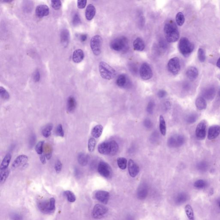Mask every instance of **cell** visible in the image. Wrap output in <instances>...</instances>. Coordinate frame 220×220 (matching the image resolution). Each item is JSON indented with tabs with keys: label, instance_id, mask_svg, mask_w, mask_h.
I'll use <instances>...</instances> for the list:
<instances>
[{
	"label": "cell",
	"instance_id": "cell-60",
	"mask_svg": "<svg viewBox=\"0 0 220 220\" xmlns=\"http://www.w3.org/2000/svg\"><path fill=\"white\" fill-rule=\"evenodd\" d=\"M11 1H3L4 2H6V3L11 2Z\"/></svg>",
	"mask_w": 220,
	"mask_h": 220
},
{
	"label": "cell",
	"instance_id": "cell-13",
	"mask_svg": "<svg viewBox=\"0 0 220 220\" xmlns=\"http://www.w3.org/2000/svg\"><path fill=\"white\" fill-rule=\"evenodd\" d=\"M207 123L205 120H202L198 124L196 130V135L197 138L203 140L206 135Z\"/></svg>",
	"mask_w": 220,
	"mask_h": 220
},
{
	"label": "cell",
	"instance_id": "cell-19",
	"mask_svg": "<svg viewBox=\"0 0 220 220\" xmlns=\"http://www.w3.org/2000/svg\"><path fill=\"white\" fill-rule=\"evenodd\" d=\"M186 74L190 81H194L198 76V70L195 67H190L186 70Z\"/></svg>",
	"mask_w": 220,
	"mask_h": 220
},
{
	"label": "cell",
	"instance_id": "cell-42",
	"mask_svg": "<svg viewBox=\"0 0 220 220\" xmlns=\"http://www.w3.org/2000/svg\"><path fill=\"white\" fill-rule=\"evenodd\" d=\"M198 118V115L196 113H191L186 118V122L189 124L195 123Z\"/></svg>",
	"mask_w": 220,
	"mask_h": 220
},
{
	"label": "cell",
	"instance_id": "cell-4",
	"mask_svg": "<svg viewBox=\"0 0 220 220\" xmlns=\"http://www.w3.org/2000/svg\"><path fill=\"white\" fill-rule=\"evenodd\" d=\"M178 49L181 53L185 57L189 56L194 51L195 45L188 38L183 37L178 44Z\"/></svg>",
	"mask_w": 220,
	"mask_h": 220
},
{
	"label": "cell",
	"instance_id": "cell-41",
	"mask_svg": "<svg viewBox=\"0 0 220 220\" xmlns=\"http://www.w3.org/2000/svg\"><path fill=\"white\" fill-rule=\"evenodd\" d=\"M9 175V170L8 169L1 170L0 174V179H1V183H3L5 181Z\"/></svg>",
	"mask_w": 220,
	"mask_h": 220
},
{
	"label": "cell",
	"instance_id": "cell-31",
	"mask_svg": "<svg viewBox=\"0 0 220 220\" xmlns=\"http://www.w3.org/2000/svg\"><path fill=\"white\" fill-rule=\"evenodd\" d=\"M116 84L120 87H125L127 84V78L124 74H120L117 78Z\"/></svg>",
	"mask_w": 220,
	"mask_h": 220
},
{
	"label": "cell",
	"instance_id": "cell-57",
	"mask_svg": "<svg viewBox=\"0 0 220 220\" xmlns=\"http://www.w3.org/2000/svg\"><path fill=\"white\" fill-rule=\"evenodd\" d=\"M87 36L86 34H81L79 37L80 40H81V42H85L87 40Z\"/></svg>",
	"mask_w": 220,
	"mask_h": 220
},
{
	"label": "cell",
	"instance_id": "cell-32",
	"mask_svg": "<svg viewBox=\"0 0 220 220\" xmlns=\"http://www.w3.org/2000/svg\"><path fill=\"white\" fill-rule=\"evenodd\" d=\"M77 160L81 166H85L88 162V156L84 153H81L78 155Z\"/></svg>",
	"mask_w": 220,
	"mask_h": 220
},
{
	"label": "cell",
	"instance_id": "cell-44",
	"mask_svg": "<svg viewBox=\"0 0 220 220\" xmlns=\"http://www.w3.org/2000/svg\"><path fill=\"white\" fill-rule=\"evenodd\" d=\"M95 144H96V141L93 138H91L88 141V148L89 152H92L94 151L95 148Z\"/></svg>",
	"mask_w": 220,
	"mask_h": 220
},
{
	"label": "cell",
	"instance_id": "cell-33",
	"mask_svg": "<svg viewBox=\"0 0 220 220\" xmlns=\"http://www.w3.org/2000/svg\"><path fill=\"white\" fill-rule=\"evenodd\" d=\"M52 128H53V125L51 123L47 124L44 127L42 131V134L43 136L45 138H48L51 135Z\"/></svg>",
	"mask_w": 220,
	"mask_h": 220
},
{
	"label": "cell",
	"instance_id": "cell-52",
	"mask_svg": "<svg viewBox=\"0 0 220 220\" xmlns=\"http://www.w3.org/2000/svg\"><path fill=\"white\" fill-rule=\"evenodd\" d=\"M87 0H78L77 1V7L80 9L85 8L87 4Z\"/></svg>",
	"mask_w": 220,
	"mask_h": 220
},
{
	"label": "cell",
	"instance_id": "cell-49",
	"mask_svg": "<svg viewBox=\"0 0 220 220\" xmlns=\"http://www.w3.org/2000/svg\"><path fill=\"white\" fill-rule=\"evenodd\" d=\"M56 133L57 135L61 137H63L64 132L63 127L61 124H59L56 128Z\"/></svg>",
	"mask_w": 220,
	"mask_h": 220
},
{
	"label": "cell",
	"instance_id": "cell-12",
	"mask_svg": "<svg viewBox=\"0 0 220 220\" xmlns=\"http://www.w3.org/2000/svg\"><path fill=\"white\" fill-rule=\"evenodd\" d=\"M98 171L102 176L109 178L112 175V169L108 163L105 162L101 161L98 166Z\"/></svg>",
	"mask_w": 220,
	"mask_h": 220
},
{
	"label": "cell",
	"instance_id": "cell-48",
	"mask_svg": "<svg viewBox=\"0 0 220 220\" xmlns=\"http://www.w3.org/2000/svg\"><path fill=\"white\" fill-rule=\"evenodd\" d=\"M81 23V20L78 13H74L72 18V24L76 26L80 24Z\"/></svg>",
	"mask_w": 220,
	"mask_h": 220
},
{
	"label": "cell",
	"instance_id": "cell-22",
	"mask_svg": "<svg viewBox=\"0 0 220 220\" xmlns=\"http://www.w3.org/2000/svg\"><path fill=\"white\" fill-rule=\"evenodd\" d=\"M61 43L64 47L67 46L70 40V33L69 31L66 28L62 30L60 34Z\"/></svg>",
	"mask_w": 220,
	"mask_h": 220
},
{
	"label": "cell",
	"instance_id": "cell-26",
	"mask_svg": "<svg viewBox=\"0 0 220 220\" xmlns=\"http://www.w3.org/2000/svg\"><path fill=\"white\" fill-rule=\"evenodd\" d=\"M188 196L186 193H181L178 194L175 199V202L177 205H181L188 200Z\"/></svg>",
	"mask_w": 220,
	"mask_h": 220
},
{
	"label": "cell",
	"instance_id": "cell-62",
	"mask_svg": "<svg viewBox=\"0 0 220 220\" xmlns=\"http://www.w3.org/2000/svg\"><path fill=\"white\" fill-rule=\"evenodd\" d=\"M219 209H220V202L219 203Z\"/></svg>",
	"mask_w": 220,
	"mask_h": 220
},
{
	"label": "cell",
	"instance_id": "cell-59",
	"mask_svg": "<svg viewBox=\"0 0 220 220\" xmlns=\"http://www.w3.org/2000/svg\"><path fill=\"white\" fill-rule=\"evenodd\" d=\"M216 65H217V66L220 69V57L219 58V59H218V61H217Z\"/></svg>",
	"mask_w": 220,
	"mask_h": 220
},
{
	"label": "cell",
	"instance_id": "cell-15",
	"mask_svg": "<svg viewBox=\"0 0 220 220\" xmlns=\"http://www.w3.org/2000/svg\"><path fill=\"white\" fill-rule=\"evenodd\" d=\"M49 13L50 9L47 5H39L35 9L36 16L40 18L47 16Z\"/></svg>",
	"mask_w": 220,
	"mask_h": 220
},
{
	"label": "cell",
	"instance_id": "cell-56",
	"mask_svg": "<svg viewBox=\"0 0 220 220\" xmlns=\"http://www.w3.org/2000/svg\"><path fill=\"white\" fill-rule=\"evenodd\" d=\"M166 95V92L165 91L163 90H160L158 93V96H159V97L161 98L165 97Z\"/></svg>",
	"mask_w": 220,
	"mask_h": 220
},
{
	"label": "cell",
	"instance_id": "cell-53",
	"mask_svg": "<svg viewBox=\"0 0 220 220\" xmlns=\"http://www.w3.org/2000/svg\"><path fill=\"white\" fill-rule=\"evenodd\" d=\"M33 79L34 81L36 82H38L40 81V74L39 71L36 70L34 73V75H33Z\"/></svg>",
	"mask_w": 220,
	"mask_h": 220
},
{
	"label": "cell",
	"instance_id": "cell-45",
	"mask_svg": "<svg viewBox=\"0 0 220 220\" xmlns=\"http://www.w3.org/2000/svg\"><path fill=\"white\" fill-rule=\"evenodd\" d=\"M0 95L1 98L5 100H7L9 97V93L7 91L2 87H0Z\"/></svg>",
	"mask_w": 220,
	"mask_h": 220
},
{
	"label": "cell",
	"instance_id": "cell-1",
	"mask_svg": "<svg viewBox=\"0 0 220 220\" xmlns=\"http://www.w3.org/2000/svg\"><path fill=\"white\" fill-rule=\"evenodd\" d=\"M164 32L165 39L168 42H176L179 38V33L177 27L173 21H169L165 24Z\"/></svg>",
	"mask_w": 220,
	"mask_h": 220
},
{
	"label": "cell",
	"instance_id": "cell-24",
	"mask_svg": "<svg viewBox=\"0 0 220 220\" xmlns=\"http://www.w3.org/2000/svg\"><path fill=\"white\" fill-rule=\"evenodd\" d=\"M95 8L94 6L92 4H89L87 7L85 12V16L88 20H91L95 15Z\"/></svg>",
	"mask_w": 220,
	"mask_h": 220
},
{
	"label": "cell",
	"instance_id": "cell-35",
	"mask_svg": "<svg viewBox=\"0 0 220 220\" xmlns=\"http://www.w3.org/2000/svg\"><path fill=\"white\" fill-rule=\"evenodd\" d=\"M166 124L164 117L162 115L160 117V130L162 135L165 136L166 134Z\"/></svg>",
	"mask_w": 220,
	"mask_h": 220
},
{
	"label": "cell",
	"instance_id": "cell-58",
	"mask_svg": "<svg viewBox=\"0 0 220 220\" xmlns=\"http://www.w3.org/2000/svg\"><path fill=\"white\" fill-rule=\"evenodd\" d=\"M45 157L44 155L43 154L40 155V160L43 164H45L46 163Z\"/></svg>",
	"mask_w": 220,
	"mask_h": 220
},
{
	"label": "cell",
	"instance_id": "cell-43",
	"mask_svg": "<svg viewBox=\"0 0 220 220\" xmlns=\"http://www.w3.org/2000/svg\"><path fill=\"white\" fill-rule=\"evenodd\" d=\"M198 58L201 63H204L206 59L205 51L202 48H199L198 51Z\"/></svg>",
	"mask_w": 220,
	"mask_h": 220
},
{
	"label": "cell",
	"instance_id": "cell-34",
	"mask_svg": "<svg viewBox=\"0 0 220 220\" xmlns=\"http://www.w3.org/2000/svg\"><path fill=\"white\" fill-rule=\"evenodd\" d=\"M186 216L189 220H195V215L193 208L190 205H186L185 207Z\"/></svg>",
	"mask_w": 220,
	"mask_h": 220
},
{
	"label": "cell",
	"instance_id": "cell-6",
	"mask_svg": "<svg viewBox=\"0 0 220 220\" xmlns=\"http://www.w3.org/2000/svg\"><path fill=\"white\" fill-rule=\"evenodd\" d=\"M55 201L54 198H51L49 200H43L39 202L38 207L41 212L44 213H51L55 209Z\"/></svg>",
	"mask_w": 220,
	"mask_h": 220
},
{
	"label": "cell",
	"instance_id": "cell-54",
	"mask_svg": "<svg viewBox=\"0 0 220 220\" xmlns=\"http://www.w3.org/2000/svg\"><path fill=\"white\" fill-rule=\"evenodd\" d=\"M11 220H23V218L20 215L17 213H14L11 216Z\"/></svg>",
	"mask_w": 220,
	"mask_h": 220
},
{
	"label": "cell",
	"instance_id": "cell-9",
	"mask_svg": "<svg viewBox=\"0 0 220 220\" xmlns=\"http://www.w3.org/2000/svg\"><path fill=\"white\" fill-rule=\"evenodd\" d=\"M108 208L102 205L97 204L95 205L92 212L94 219H102L108 212Z\"/></svg>",
	"mask_w": 220,
	"mask_h": 220
},
{
	"label": "cell",
	"instance_id": "cell-10",
	"mask_svg": "<svg viewBox=\"0 0 220 220\" xmlns=\"http://www.w3.org/2000/svg\"><path fill=\"white\" fill-rule=\"evenodd\" d=\"M139 73L141 79L145 81L149 80L152 77V70L150 65L147 63L142 64L140 68Z\"/></svg>",
	"mask_w": 220,
	"mask_h": 220
},
{
	"label": "cell",
	"instance_id": "cell-3",
	"mask_svg": "<svg viewBox=\"0 0 220 220\" xmlns=\"http://www.w3.org/2000/svg\"><path fill=\"white\" fill-rule=\"evenodd\" d=\"M98 68L100 75L103 79L106 80H111L114 78L116 74L114 68L105 62H100Z\"/></svg>",
	"mask_w": 220,
	"mask_h": 220
},
{
	"label": "cell",
	"instance_id": "cell-8",
	"mask_svg": "<svg viewBox=\"0 0 220 220\" xmlns=\"http://www.w3.org/2000/svg\"><path fill=\"white\" fill-rule=\"evenodd\" d=\"M167 67L170 73L174 75L178 74L181 69L179 59L176 57L170 59L168 62Z\"/></svg>",
	"mask_w": 220,
	"mask_h": 220
},
{
	"label": "cell",
	"instance_id": "cell-47",
	"mask_svg": "<svg viewBox=\"0 0 220 220\" xmlns=\"http://www.w3.org/2000/svg\"><path fill=\"white\" fill-rule=\"evenodd\" d=\"M52 7L55 10H59L62 6V3L59 0H53L51 1Z\"/></svg>",
	"mask_w": 220,
	"mask_h": 220
},
{
	"label": "cell",
	"instance_id": "cell-5",
	"mask_svg": "<svg viewBox=\"0 0 220 220\" xmlns=\"http://www.w3.org/2000/svg\"><path fill=\"white\" fill-rule=\"evenodd\" d=\"M128 39L124 36L115 38L110 44L111 49L116 51H126L128 48Z\"/></svg>",
	"mask_w": 220,
	"mask_h": 220
},
{
	"label": "cell",
	"instance_id": "cell-7",
	"mask_svg": "<svg viewBox=\"0 0 220 220\" xmlns=\"http://www.w3.org/2000/svg\"><path fill=\"white\" fill-rule=\"evenodd\" d=\"M102 39L99 35L93 36L90 40V47L93 54L98 55L101 53Z\"/></svg>",
	"mask_w": 220,
	"mask_h": 220
},
{
	"label": "cell",
	"instance_id": "cell-18",
	"mask_svg": "<svg viewBox=\"0 0 220 220\" xmlns=\"http://www.w3.org/2000/svg\"><path fill=\"white\" fill-rule=\"evenodd\" d=\"M220 134V127L219 125L211 126L208 129V138L209 140L215 139Z\"/></svg>",
	"mask_w": 220,
	"mask_h": 220
},
{
	"label": "cell",
	"instance_id": "cell-21",
	"mask_svg": "<svg viewBox=\"0 0 220 220\" xmlns=\"http://www.w3.org/2000/svg\"><path fill=\"white\" fill-rule=\"evenodd\" d=\"M148 194V186L145 184H142L139 186L138 190L137 197L140 200H144L147 197Z\"/></svg>",
	"mask_w": 220,
	"mask_h": 220
},
{
	"label": "cell",
	"instance_id": "cell-28",
	"mask_svg": "<svg viewBox=\"0 0 220 220\" xmlns=\"http://www.w3.org/2000/svg\"><path fill=\"white\" fill-rule=\"evenodd\" d=\"M195 104L197 109L200 111L205 109L207 107V103L205 99L203 97L198 98L196 99Z\"/></svg>",
	"mask_w": 220,
	"mask_h": 220
},
{
	"label": "cell",
	"instance_id": "cell-14",
	"mask_svg": "<svg viewBox=\"0 0 220 220\" xmlns=\"http://www.w3.org/2000/svg\"><path fill=\"white\" fill-rule=\"evenodd\" d=\"M128 170L130 176L133 178L136 176L139 172L138 165L131 159H130L128 162Z\"/></svg>",
	"mask_w": 220,
	"mask_h": 220
},
{
	"label": "cell",
	"instance_id": "cell-16",
	"mask_svg": "<svg viewBox=\"0 0 220 220\" xmlns=\"http://www.w3.org/2000/svg\"><path fill=\"white\" fill-rule=\"evenodd\" d=\"M216 93L215 88L212 86H210L203 90V96L205 99L212 100L216 96Z\"/></svg>",
	"mask_w": 220,
	"mask_h": 220
},
{
	"label": "cell",
	"instance_id": "cell-40",
	"mask_svg": "<svg viewBox=\"0 0 220 220\" xmlns=\"http://www.w3.org/2000/svg\"><path fill=\"white\" fill-rule=\"evenodd\" d=\"M176 22L178 25L182 26L184 24L185 21V18L183 13L181 12H179L176 16Z\"/></svg>",
	"mask_w": 220,
	"mask_h": 220
},
{
	"label": "cell",
	"instance_id": "cell-38",
	"mask_svg": "<svg viewBox=\"0 0 220 220\" xmlns=\"http://www.w3.org/2000/svg\"><path fill=\"white\" fill-rule=\"evenodd\" d=\"M119 167L122 170L126 169L127 166V160L125 158L119 157L117 159Z\"/></svg>",
	"mask_w": 220,
	"mask_h": 220
},
{
	"label": "cell",
	"instance_id": "cell-11",
	"mask_svg": "<svg viewBox=\"0 0 220 220\" xmlns=\"http://www.w3.org/2000/svg\"><path fill=\"white\" fill-rule=\"evenodd\" d=\"M185 138L181 135H175L168 140V144L172 148H177L182 146L185 142Z\"/></svg>",
	"mask_w": 220,
	"mask_h": 220
},
{
	"label": "cell",
	"instance_id": "cell-27",
	"mask_svg": "<svg viewBox=\"0 0 220 220\" xmlns=\"http://www.w3.org/2000/svg\"><path fill=\"white\" fill-rule=\"evenodd\" d=\"M76 107V102L73 96H71L68 98L67 101V111L69 113H72Z\"/></svg>",
	"mask_w": 220,
	"mask_h": 220
},
{
	"label": "cell",
	"instance_id": "cell-51",
	"mask_svg": "<svg viewBox=\"0 0 220 220\" xmlns=\"http://www.w3.org/2000/svg\"><path fill=\"white\" fill-rule=\"evenodd\" d=\"M154 107V103L153 101H151L148 103V107H147V111L150 114H152L153 112Z\"/></svg>",
	"mask_w": 220,
	"mask_h": 220
},
{
	"label": "cell",
	"instance_id": "cell-20",
	"mask_svg": "<svg viewBox=\"0 0 220 220\" xmlns=\"http://www.w3.org/2000/svg\"><path fill=\"white\" fill-rule=\"evenodd\" d=\"M28 160V157L25 155H21L16 158L12 164V167L17 168L26 163Z\"/></svg>",
	"mask_w": 220,
	"mask_h": 220
},
{
	"label": "cell",
	"instance_id": "cell-30",
	"mask_svg": "<svg viewBox=\"0 0 220 220\" xmlns=\"http://www.w3.org/2000/svg\"><path fill=\"white\" fill-rule=\"evenodd\" d=\"M11 159V155L7 154L3 160L0 166V170L7 169Z\"/></svg>",
	"mask_w": 220,
	"mask_h": 220
},
{
	"label": "cell",
	"instance_id": "cell-50",
	"mask_svg": "<svg viewBox=\"0 0 220 220\" xmlns=\"http://www.w3.org/2000/svg\"><path fill=\"white\" fill-rule=\"evenodd\" d=\"M63 167V164L60 160H58L56 161L55 165V169L56 173H59L62 170Z\"/></svg>",
	"mask_w": 220,
	"mask_h": 220
},
{
	"label": "cell",
	"instance_id": "cell-55",
	"mask_svg": "<svg viewBox=\"0 0 220 220\" xmlns=\"http://www.w3.org/2000/svg\"><path fill=\"white\" fill-rule=\"evenodd\" d=\"M144 125L147 128H150L152 126V123L149 119H146L144 121Z\"/></svg>",
	"mask_w": 220,
	"mask_h": 220
},
{
	"label": "cell",
	"instance_id": "cell-17",
	"mask_svg": "<svg viewBox=\"0 0 220 220\" xmlns=\"http://www.w3.org/2000/svg\"><path fill=\"white\" fill-rule=\"evenodd\" d=\"M95 197L100 202L107 204L109 199V193L106 191H98L95 194Z\"/></svg>",
	"mask_w": 220,
	"mask_h": 220
},
{
	"label": "cell",
	"instance_id": "cell-25",
	"mask_svg": "<svg viewBox=\"0 0 220 220\" xmlns=\"http://www.w3.org/2000/svg\"><path fill=\"white\" fill-rule=\"evenodd\" d=\"M135 50L138 51H142L145 48V44L143 40L140 38H137L133 43Z\"/></svg>",
	"mask_w": 220,
	"mask_h": 220
},
{
	"label": "cell",
	"instance_id": "cell-2",
	"mask_svg": "<svg viewBox=\"0 0 220 220\" xmlns=\"http://www.w3.org/2000/svg\"><path fill=\"white\" fill-rule=\"evenodd\" d=\"M98 152L102 154L114 156L116 154L119 150V145L115 141L104 142L98 145Z\"/></svg>",
	"mask_w": 220,
	"mask_h": 220
},
{
	"label": "cell",
	"instance_id": "cell-36",
	"mask_svg": "<svg viewBox=\"0 0 220 220\" xmlns=\"http://www.w3.org/2000/svg\"><path fill=\"white\" fill-rule=\"evenodd\" d=\"M208 166V163L206 161H201L197 163L196 167L198 171L203 173L207 171Z\"/></svg>",
	"mask_w": 220,
	"mask_h": 220
},
{
	"label": "cell",
	"instance_id": "cell-39",
	"mask_svg": "<svg viewBox=\"0 0 220 220\" xmlns=\"http://www.w3.org/2000/svg\"><path fill=\"white\" fill-rule=\"evenodd\" d=\"M64 195L66 197L68 201L70 203H74L76 201V198L75 195L71 191H66L64 192Z\"/></svg>",
	"mask_w": 220,
	"mask_h": 220
},
{
	"label": "cell",
	"instance_id": "cell-23",
	"mask_svg": "<svg viewBox=\"0 0 220 220\" xmlns=\"http://www.w3.org/2000/svg\"><path fill=\"white\" fill-rule=\"evenodd\" d=\"M85 53L81 49H77L74 50L72 55V60L74 63H80L84 59Z\"/></svg>",
	"mask_w": 220,
	"mask_h": 220
},
{
	"label": "cell",
	"instance_id": "cell-61",
	"mask_svg": "<svg viewBox=\"0 0 220 220\" xmlns=\"http://www.w3.org/2000/svg\"><path fill=\"white\" fill-rule=\"evenodd\" d=\"M218 96H219V98L220 99V89L219 90V92H218Z\"/></svg>",
	"mask_w": 220,
	"mask_h": 220
},
{
	"label": "cell",
	"instance_id": "cell-46",
	"mask_svg": "<svg viewBox=\"0 0 220 220\" xmlns=\"http://www.w3.org/2000/svg\"><path fill=\"white\" fill-rule=\"evenodd\" d=\"M44 144V141H40L38 142V144H36V146H35V151H36L37 154L40 155L43 154Z\"/></svg>",
	"mask_w": 220,
	"mask_h": 220
},
{
	"label": "cell",
	"instance_id": "cell-29",
	"mask_svg": "<svg viewBox=\"0 0 220 220\" xmlns=\"http://www.w3.org/2000/svg\"><path fill=\"white\" fill-rule=\"evenodd\" d=\"M103 127L101 125H98L95 126L91 132L92 135L95 138H98L102 135Z\"/></svg>",
	"mask_w": 220,
	"mask_h": 220
},
{
	"label": "cell",
	"instance_id": "cell-37",
	"mask_svg": "<svg viewBox=\"0 0 220 220\" xmlns=\"http://www.w3.org/2000/svg\"><path fill=\"white\" fill-rule=\"evenodd\" d=\"M207 186V183L205 181L202 179H199L196 181L194 184V186L196 189L200 190L205 188Z\"/></svg>",
	"mask_w": 220,
	"mask_h": 220
}]
</instances>
